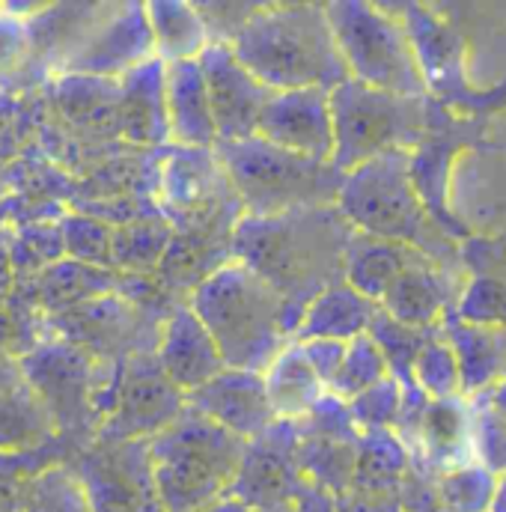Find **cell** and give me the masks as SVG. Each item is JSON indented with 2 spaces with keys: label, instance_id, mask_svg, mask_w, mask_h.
<instances>
[{
  "label": "cell",
  "instance_id": "6da1fadb",
  "mask_svg": "<svg viewBox=\"0 0 506 512\" xmlns=\"http://www.w3.org/2000/svg\"><path fill=\"white\" fill-rule=\"evenodd\" d=\"M346 224L349 221L337 212V206L277 218L242 215L233 230V254L265 283H271L301 322L304 307L328 283L343 280L340 265L352 236L337 239V227Z\"/></svg>",
  "mask_w": 506,
  "mask_h": 512
},
{
  "label": "cell",
  "instance_id": "7a4b0ae2",
  "mask_svg": "<svg viewBox=\"0 0 506 512\" xmlns=\"http://www.w3.org/2000/svg\"><path fill=\"white\" fill-rule=\"evenodd\" d=\"M188 307L215 337L230 370L265 373L298 328L286 298L239 259L209 274L191 292Z\"/></svg>",
  "mask_w": 506,
  "mask_h": 512
},
{
  "label": "cell",
  "instance_id": "3957f363",
  "mask_svg": "<svg viewBox=\"0 0 506 512\" xmlns=\"http://www.w3.org/2000/svg\"><path fill=\"white\" fill-rule=\"evenodd\" d=\"M233 51L268 90H334L349 81L325 3H262Z\"/></svg>",
  "mask_w": 506,
  "mask_h": 512
},
{
  "label": "cell",
  "instance_id": "277c9868",
  "mask_svg": "<svg viewBox=\"0 0 506 512\" xmlns=\"http://www.w3.org/2000/svg\"><path fill=\"white\" fill-rule=\"evenodd\" d=\"M245 450L248 441L185 408L170 429L149 441L155 492L164 512H206L230 498Z\"/></svg>",
  "mask_w": 506,
  "mask_h": 512
},
{
  "label": "cell",
  "instance_id": "5b68a950",
  "mask_svg": "<svg viewBox=\"0 0 506 512\" xmlns=\"http://www.w3.org/2000/svg\"><path fill=\"white\" fill-rule=\"evenodd\" d=\"M245 215L277 218L304 209L337 206L343 173L334 164L301 158L262 137L215 146Z\"/></svg>",
  "mask_w": 506,
  "mask_h": 512
},
{
  "label": "cell",
  "instance_id": "8992f818",
  "mask_svg": "<svg viewBox=\"0 0 506 512\" xmlns=\"http://www.w3.org/2000/svg\"><path fill=\"white\" fill-rule=\"evenodd\" d=\"M337 212L349 221L355 233L402 242L432 259V251L444 248L432 242L435 221L426 212L414 179H411V152H387L376 161L343 176L337 194Z\"/></svg>",
  "mask_w": 506,
  "mask_h": 512
},
{
  "label": "cell",
  "instance_id": "52a82bcc",
  "mask_svg": "<svg viewBox=\"0 0 506 512\" xmlns=\"http://www.w3.org/2000/svg\"><path fill=\"white\" fill-rule=\"evenodd\" d=\"M334 155L331 164L346 176L387 152H414L432 126L426 99H405L373 90L358 81H343L331 90Z\"/></svg>",
  "mask_w": 506,
  "mask_h": 512
},
{
  "label": "cell",
  "instance_id": "ba28073f",
  "mask_svg": "<svg viewBox=\"0 0 506 512\" xmlns=\"http://www.w3.org/2000/svg\"><path fill=\"white\" fill-rule=\"evenodd\" d=\"M340 57L352 81L405 99H426V81L408 30L390 9L373 3H325Z\"/></svg>",
  "mask_w": 506,
  "mask_h": 512
},
{
  "label": "cell",
  "instance_id": "9c48e42d",
  "mask_svg": "<svg viewBox=\"0 0 506 512\" xmlns=\"http://www.w3.org/2000/svg\"><path fill=\"white\" fill-rule=\"evenodd\" d=\"M21 370L33 393L54 417V426L66 423V429H75L72 423L87 420L93 411L108 417L120 379V370L114 379H93V364L87 352L66 343L36 349L30 358L21 361Z\"/></svg>",
  "mask_w": 506,
  "mask_h": 512
},
{
  "label": "cell",
  "instance_id": "30bf717a",
  "mask_svg": "<svg viewBox=\"0 0 506 512\" xmlns=\"http://www.w3.org/2000/svg\"><path fill=\"white\" fill-rule=\"evenodd\" d=\"M185 408L188 396L167 379L158 358L134 355L126 367H120L114 405L105 417L102 435L108 441L155 438L164 429H170Z\"/></svg>",
  "mask_w": 506,
  "mask_h": 512
},
{
  "label": "cell",
  "instance_id": "8fae6325",
  "mask_svg": "<svg viewBox=\"0 0 506 512\" xmlns=\"http://www.w3.org/2000/svg\"><path fill=\"white\" fill-rule=\"evenodd\" d=\"M393 12H399V21L408 30V39L414 45L426 90L447 99V102H462L471 108H486L492 102H498L501 90H477L471 87L468 75H465V45L462 36L447 27L441 18H435L429 9L408 3V6H390Z\"/></svg>",
  "mask_w": 506,
  "mask_h": 512
},
{
  "label": "cell",
  "instance_id": "7c38bea8",
  "mask_svg": "<svg viewBox=\"0 0 506 512\" xmlns=\"http://www.w3.org/2000/svg\"><path fill=\"white\" fill-rule=\"evenodd\" d=\"M155 57V42L146 18V6L126 3L111 6L105 18H99L84 42L63 60L69 72L87 78H126L131 69L149 63Z\"/></svg>",
  "mask_w": 506,
  "mask_h": 512
},
{
  "label": "cell",
  "instance_id": "4fadbf2b",
  "mask_svg": "<svg viewBox=\"0 0 506 512\" xmlns=\"http://www.w3.org/2000/svg\"><path fill=\"white\" fill-rule=\"evenodd\" d=\"M200 69L209 87L218 143H239V140L256 137L259 120L274 90H268L253 72H248L239 63L233 45H224V42H212L200 54Z\"/></svg>",
  "mask_w": 506,
  "mask_h": 512
},
{
  "label": "cell",
  "instance_id": "5bb4252c",
  "mask_svg": "<svg viewBox=\"0 0 506 512\" xmlns=\"http://www.w3.org/2000/svg\"><path fill=\"white\" fill-rule=\"evenodd\" d=\"M298 423L277 420L268 432L248 441L233 498L248 504L251 510L274 507V504H289L301 483V465H298Z\"/></svg>",
  "mask_w": 506,
  "mask_h": 512
},
{
  "label": "cell",
  "instance_id": "9a60e30c",
  "mask_svg": "<svg viewBox=\"0 0 506 512\" xmlns=\"http://www.w3.org/2000/svg\"><path fill=\"white\" fill-rule=\"evenodd\" d=\"M84 486L93 512H164L155 477L149 444L114 441L105 453H93L84 462Z\"/></svg>",
  "mask_w": 506,
  "mask_h": 512
},
{
  "label": "cell",
  "instance_id": "2e32d148",
  "mask_svg": "<svg viewBox=\"0 0 506 512\" xmlns=\"http://www.w3.org/2000/svg\"><path fill=\"white\" fill-rule=\"evenodd\" d=\"M256 137L295 152L301 158L331 164L334 155V111H331V90L325 87H304L274 93L265 105Z\"/></svg>",
  "mask_w": 506,
  "mask_h": 512
},
{
  "label": "cell",
  "instance_id": "e0dca14e",
  "mask_svg": "<svg viewBox=\"0 0 506 512\" xmlns=\"http://www.w3.org/2000/svg\"><path fill=\"white\" fill-rule=\"evenodd\" d=\"M188 408L224 426L242 441H253L277 423V414L268 402L262 373L251 370H224L218 379L203 384L188 396Z\"/></svg>",
  "mask_w": 506,
  "mask_h": 512
},
{
  "label": "cell",
  "instance_id": "ac0fdd59",
  "mask_svg": "<svg viewBox=\"0 0 506 512\" xmlns=\"http://www.w3.org/2000/svg\"><path fill=\"white\" fill-rule=\"evenodd\" d=\"M155 358L167 373V379L185 396H191L194 390H200L203 384L218 379L227 370V361L215 337L206 331V325L197 319L191 307H176L170 313L158 337Z\"/></svg>",
  "mask_w": 506,
  "mask_h": 512
},
{
  "label": "cell",
  "instance_id": "d6986e66",
  "mask_svg": "<svg viewBox=\"0 0 506 512\" xmlns=\"http://www.w3.org/2000/svg\"><path fill=\"white\" fill-rule=\"evenodd\" d=\"M474 432H477L474 399H465V396L429 399L423 414H420L414 444L444 474L450 468L477 462Z\"/></svg>",
  "mask_w": 506,
  "mask_h": 512
},
{
  "label": "cell",
  "instance_id": "ffe728a7",
  "mask_svg": "<svg viewBox=\"0 0 506 512\" xmlns=\"http://www.w3.org/2000/svg\"><path fill=\"white\" fill-rule=\"evenodd\" d=\"M120 134L140 146L170 143L164 60L152 57L120 78Z\"/></svg>",
  "mask_w": 506,
  "mask_h": 512
},
{
  "label": "cell",
  "instance_id": "44dd1931",
  "mask_svg": "<svg viewBox=\"0 0 506 512\" xmlns=\"http://www.w3.org/2000/svg\"><path fill=\"white\" fill-rule=\"evenodd\" d=\"M167 123L173 146L215 149L218 126L200 60L167 63Z\"/></svg>",
  "mask_w": 506,
  "mask_h": 512
},
{
  "label": "cell",
  "instance_id": "7402d4cb",
  "mask_svg": "<svg viewBox=\"0 0 506 512\" xmlns=\"http://www.w3.org/2000/svg\"><path fill=\"white\" fill-rule=\"evenodd\" d=\"M376 316H379L376 301L364 298L346 280H337V283H328L304 307V316L295 328L292 343H310V340L352 343V340L370 334Z\"/></svg>",
  "mask_w": 506,
  "mask_h": 512
},
{
  "label": "cell",
  "instance_id": "603a6c76",
  "mask_svg": "<svg viewBox=\"0 0 506 512\" xmlns=\"http://www.w3.org/2000/svg\"><path fill=\"white\" fill-rule=\"evenodd\" d=\"M447 343L456 352L462 373V396L480 399L506 379V328L468 325L456 316L444 322Z\"/></svg>",
  "mask_w": 506,
  "mask_h": 512
},
{
  "label": "cell",
  "instance_id": "cb8c5ba5",
  "mask_svg": "<svg viewBox=\"0 0 506 512\" xmlns=\"http://www.w3.org/2000/svg\"><path fill=\"white\" fill-rule=\"evenodd\" d=\"M423 251L402 245V242H384L364 233H352L343 259V280L358 289L364 298L376 301L387 295V289L399 280L405 268H411Z\"/></svg>",
  "mask_w": 506,
  "mask_h": 512
},
{
  "label": "cell",
  "instance_id": "d4e9b609",
  "mask_svg": "<svg viewBox=\"0 0 506 512\" xmlns=\"http://www.w3.org/2000/svg\"><path fill=\"white\" fill-rule=\"evenodd\" d=\"M450 301L447 283L432 265L429 256H420L411 268L399 274V280L387 289V295L379 301V307L396 322L417 328V331H432V325L444 316Z\"/></svg>",
  "mask_w": 506,
  "mask_h": 512
},
{
  "label": "cell",
  "instance_id": "484cf974",
  "mask_svg": "<svg viewBox=\"0 0 506 512\" xmlns=\"http://www.w3.org/2000/svg\"><path fill=\"white\" fill-rule=\"evenodd\" d=\"M262 379H265V393H268V402H271L277 420H289V423L304 420L331 393L328 384L322 382L316 376V370L307 364L298 343H289L271 361V367L262 373Z\"/></svg>",
  "mask_w": 506,
  "mask_h": 512
},
{
  "label": "cell",
  "instance_id": "4316f807",
  "mask_svg": "<svg viewBox=\"0 0 506 512\" xmlns=\"http://www.w3.org/2000/svg\"><path fill=\"white\" fill-rule=\"evenodd\" d=\"M146 18L155 42V57L164 63L200 60V54L212 45L197 3H146Z\"/></svg>",
  "mask_w": 506,
  "mask_h": 512
},
{
  "label": "cell",
  "instance_id": "83f0119b",
  "mask_svg": "<svg viewBox=\"0 0 506 512\" xmlns=\"http://www.w3.org/2000/svg\"><path fill=\"white\" fill-rule=\"evenodd\" d=\"M54 432V417L30 384L0 390V453L39 450Z\"/></svg>",
  "mask_w": 506,
  "mask_h": 512
},
{
  "label": "cell",
  "instance_id": "f1b7e54d",
  "mask_svg": "<svg viewBox=\"0 0 506 512\" xmlns=\"http://www.w3.org/2000/svg\"><path fill=\"white\" fill-rule=\"evenodd\" d=\"M459 146H453L450 137H423V143L411 152V179L414 188L426 206V212L432 215V221L438 227H447L450 233H462L459 221L447 212V173H450V161L456 155Z\"/></svg>",
  "mask_w": 506,
  "mask_h": 512
},
{
  "label": "cell",
  "instance_id": "f546056e",
  "mask_svg": "<svg viewBox=\"0 0 506 512\" xmlns=\"http://www.w3.org/2000/svg\"><path fill=\"white\" fill-rule=\"evenodd\" d=\"M408 462H411V450L393 429L361 432L355 483L370 492L390 489L402 480V474L408 471Z\"/></svg>",
  "mask_w": 506,
  "mask_h": 512
},
{
  "label": "cell",
  "instance_id": "4dcf8cb0",
  "mask_svg": "<svg viewBox=\"0 0 506 512\" xmlns=\"http://www.w3.org/2000/svg\"><path fill=\"white\" fill-rule=\"evenodd\" d=\"M501 477H495L480 462L459 465L441 474L438 495L450 512H492Z\"/></svg>",
  "mask_w": 506,
  "mask_h": 512
},
{
  "label": "cell",
  "instance_id": "1f68e13d",
  "mask_svg": "<svg viewBox=\"0 0 506 512\" xmlns=\"http://www.w3.org/2000/svg\"><path fill=\"white\" fill-rule=\"evenodd\" d=\"M432 331H417L408 328L396 319H390L379 307V316L370 328V337L379 343L381 355L390 367V376L399 379L405 387H414V361L423 349V343L429 340Z\"/></svg>",
  "mask_w": 506,
  "mask_h": 512
},
{
  "label": "cell",
  "instance_id": "d6a6232c",
  "mask_svg": "<svg viewBox=\"0 0 506 512\" xmlns=\"http://www.w3.org/2000/svg\"><path fill=\"white\" fill-rule=\"evenodd\" d=\"M414 384L429 399H450L462 396V373L453 346L444 334H429L417 361H414Z\"/></svg>",
  "mask_w": 506,
  "mask_h": 512
},
{
  "label": "cell",
  "instance_id": "836d02e7",
  "mask_svg": "<svg viewBox=\"0 0 506 512\" xmlns=\"http://www.w3.org/2000/svg\"><path fill=\"white\" fill-rule=\"evenodd\" d=\"M387 376H390V367H387V361L381 355L379 343L370 334H364V337L349 343L343 367H340L337 379L331 384V393L349 402V399L361 396L364 390L384 382Z\"/></svg>",
  "mask_w": 506,
  "mask_h": 512
},
{
  "label": "cell",
  "instance_id": "e575fe53",
  "mask_svg": "<svg viewBox=\"0 0 506 512\" xmlns=\"http://www.w3.org/2000/svg\"><path fill=\"white\" fill-rule=\"evenodd\" d=\"M173 245V230L161 221H137L114 233V262L149 271L164 262Z\"/></svg>",
  "mask_w": 506,
  "mask_h": 512
},
{
  "label": "cell",
  "instance_id": "d590c367",
  "mask_svg": "<svg viewBox=\"0 0 506 512\" xmlns=\"http://www.w3.org/2000/svg\"><path fill=\"white\" fill-rule=\"evenodd\" d=\"M21 512H93V504L84 480L72 477L69 471L51 468L30 483Z\"/></svg>",
  "mask_w": 506,
  "mask_h": 512
},
{
  "label": "cell",
  "instance_id": "8d00e7d4",
  "mask_svg": "<svg viewBox=\"0 0 506 512\" xmlns=\"http://www.w3.org/2000/svg\"><path fill=\"white\" fill-rule=\"evenodd\" d=\"M349 408H352V417L361 432H376V429L396 432V426L402 420V408H405V384L387 376L376 387L349 399Z\"/></svg>",
  "mask_w": 506,
  "mask_h": 512
},
{
  "label": "cell",
  "instance_id": "74e56055",
  "mask_svg": "<svg viewBox=\"0 0 506 512\" xmlns=\"http://www.w3.org/2000/svg\"><path fill=\"white\" fill-rule=\"evenodd\" d=\"M456 319L483 328H506V286L495 277H474L456 304Z\"/></svg>",
  "mask_w": 506,
  "mask_h": 512
},
{
  "label": "cell",
  "instance_id": "f35d334b",
  "mask_svg": "<svg viewBox=\"0 0 506 512\" xmlns=\"http://www.w3.org/2000/svg\"><path fill=\"white\" fill-rule=\"evenodd\" d=\"M474 411H477V432H474L477 462L489 468L495 477H506V420L489 402V396L474 399Z\"/></svg>",
  "mask_w": 506,
  "mask_h": 512
},
{
  "label": "cell",
  "instance_id": "ab89813d",
  "mask_svg": "<svg viewBox=\"0 0 506 512\" xmlns=\"http://www.w3.org/2000/svg\"><path fill=\"white\" fill-rule=\"evenodd\" d=\"M63 239L69 245V251L78 256L84 265L99 268V265L114 262V233L99 221H90V218L69 221Z\"/></svg>",
  "mask_w": 506,
  "mask_h": 512
},
{
  "label": "cell",
  "instance_id": "60d3db41",
  "mask_svg": "<svg viewBox=\"0 0 506 512\" xmlns=\"http://www.w3.org/2000/svg\"><path fill=\"white\" fill-rule=\"evenodd\" d=\"M259 6L262 3H197V9H200V15L206 21L209 39L212 42H224V45L236 42V36L245 30V24L259 12Z\"/></svg>",
  "mask_w": 506,
  "mask_h": 512
},
{
  "label": "cell",
  "instance_id": "b9f144b4",
  "mask_svg": "<svg viewBox=\"0 0 506 512\" xmlns=\"http://www.w3.org/2000/svg\"><path fill=\"white\" fill-rule=\"evenodd\" d=\"M298 349L304 352V358H307V364L316 370V376L328 384V390H331V384H334L340 367H343V358H346L349 343H337V340H310V343H298Z\"/></svg>",
  "mask_w": 506,
  "mask_h": 512
},
{
  "label": "cell",
  "instance_id": "7bdbcfd3",
  "mask_svg": "<svg viewBox=\"0 0 506 512\" xmlns=\"http://www.w3.org/2000/svg\"><path fill=\"white\" fill-rule=\"evenodd\" d=\"M292 507H295V512H337L331 492L316 486V483H304L298 489V495L292 498Z\"/></svg>",
  "mask_w": 506,
  "mask_h": 512
},
{
  "label": "cell",
  "instance_id": "ee69618b",
  "mask_svg": "<svg viewBox=\"0 0 506 512\" xmlns=\"http://www.w3.org/2000/svg\"><path fill=\"white\" fill-rule=\"evenodd\" d=\"M18 54H21V30L9 18H0V66L18 60Z\"/></svg>",
  "mask_w": 506,
  "mask_h": 512
},
{
  "label": "cell",
  "instance_id": "f6af8a7d",
  "mask_svg": "<svg viewBox=\"0 0 506 512\" xmlns=\"http://www.w3.org/2000/svg\"><path fill=\"white\" fill-rule=\"evenodd\" d=\"M206 512H253V510H251V507H248V504H242L239 498H233V495H230V498L218 501L215 507H209V510H206Z\"/></svg>",
  "mask_w": 506,
  "mask_h": 512
},
{
  "label": "cell",
  "instance_id": "bcb514c9",
  "mask_svg": "<svg viewBox=\"0 0 506 512\" xmlns=\"http://www.w3.org/2000/svg\"><path fill=\"white\" fill-rule=\"evenodd\" d=\"M486 396H489V402H492V405L498 408V414H501V417L506 420V379L498 384V387H495L492 393H486Z\"/></svg>",
  "mask_w": 506,
  "mask_h": 512
},
{
  "label": "cell",
  "instance_id": "7dc6e473",
  "mask_svg": "<svg viewBox=\"0 0 506 512\" xmlns=\"http://www.w3.org/2000/svg\"><path fill=\"white\" fill-rule=\"evenodd\" d=\"M492 512H506V477H501V483H498V495H495Z\"/></svg>",
  "mask_w": 506,
  "mask_h": 512
},
{
  "label": "cell",
  "instance_id": "c3c4849f",
  "mask_svg": "<svg viewBox=\"0 0 506 512\" xmlns=\"http://www.w3.org/2000/svg\"><path fill=\"white\" fill-rule=\"evenodd\" d=\"M253 512H295V507H292V501H289V504H274V507H262V510Z\"/></svg>",
  "mask_w": 506,
  "mask_h": 512
}]
</instances>
